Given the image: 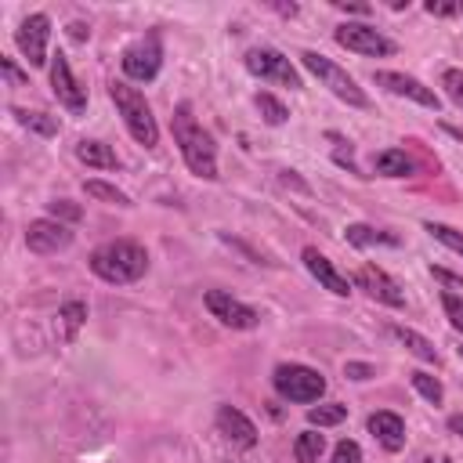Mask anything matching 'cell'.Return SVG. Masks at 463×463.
I'll return each instance as SVG.
<instances>
[{
    "mask_svg": "<svg viewBox=\"0 0 463 463\" xmlns=\"http://www.w3.org/2000/svg\"><path fill=\"white\" fill-rule=\"evenodd\" d=\"M47 37H51V19H47L44 12L26 15V19L19 22V30H15V47L22 51V58H26L33 69L47 65Z\"/></svg>",
    "mask_w": 463,
    "mask_h": 463,
    "instance_id": "9c48e42d",
    "label": "cell"
},
{
    "mask_svg": "<svg viewBox=\"0 0 463 463\" xmlns=\"http://www.w3.org/2000/svg\"><path fill=\"white\" fill-rule=\"evenodd\" d=\"M83 193H87L90 200H102V203H113V207H124V210H127V207H134L127 193H120V189H116V184L95 181V177H90V181H83Z\"/></svg>",
    "mask_w": 463,
    "mask_h": 463,
    "instance_id": "d4e9b609",
    "label": "cell"
},
{
    "mask_svg": "<svg viewBox=\"0 0 463 463\" xmlns=\"http://www.w3.org/2000/svg\"><path fill=\"white\" fill-rule=\"evenodd\" d=\"M344 420H347V406H340V402H326V406H312L308 409V424L312 427H337Z\"/></svg>",
    "mask_w": 463,
    "mask_h": 463,
    "instance_id": "4316f807",
    "label": "cell"
},
{
    "mask_svg": "<svg viewBox=\"0 0 463 463\" xmlns=\"http://www.w3.org/2000/svg\"><path fill=\"white\" fill-rule=\"evenodd\" d=\"M330 463H362V449H358V442H351V438L337 442V449H333V459H330Z\"/></svg>",
    "mask_w": 463,
    "mask_h": 463,
    "instance_id": "d6a6232c",
    "label": "cell"
},
{
    "mask_svg": "<svg viewBox=\"0 0 463 463\" xmlns=\"http://www.w3.org/2000/svg\"><path fill=\"white\" fill-rule=\"evenodd\" d=\"M69 37H73L76 44H83V40H90V26H83V22H73V26H69Z\"/></svg>",
    "mask_w": 463,
    "mask_h": 463,
    "instance_id": "f35d334b",
    "label": "cell"
},
{
    "mask_svg": "<svg viewBox=\"0 0 463 463\" xmlns=\"http://www.w3.org/2000/svg\"><path fill=\"white\" fill-rule=\"evenodd\" d=\"M12 116L26 127V131H33V134H40V138H55L58 134V120L55 116H47V113H30V109H12Z\"/></svg>",
    "mask_w": 463,
    "mask_h": 463,
    "instance_id": "603a6c76",
    "label": "cell"
},
{
    "mask_svg": "<svg viewBox=\"0 0 463 463\" xmlns=\"http://www.w3.org/2000/svg\"><path fill=\"white\" fill-rule=\"evenodd\" d=\"M449 431L463 438V416H449Z\"/></svg>",
    "mask_w": 463,
    "mask_h": 463,
    "instance_id": "ab89813d",
    "label": "cell"
},
{
    "mask_svg": "<svg viewBox=\"0 0 463 463\" xmlns=\"http://www.w3.org/2000/svg\"><path fill=\"white\" fill-rule=\"evenodd\" d=\"M424 232H431L442 246H449L452 253L463 257V232H456V228H449V225H442V221H424Z\"/></svg>",
    "mask_w": 463,
    "mask_h": 463,
    "instance_id": "f1b7e54d",
    "label": "cell"
},
{
    "mask_svg": "<svg viewBox=\"0 0 463 463\" xmlns=\"http://www.w3.org/2000/svg\"><path fill=\"white\" fill-rule=\"evenodd\" d=\"M124 65V76L134 80V83H149L159 76V65H163V44H159V33H149L141 37L138 44H131L120 58Z\"/></svg>",
    "mask_w": 463,
    "mask_h": 463,
    "instance_id": "52a82bcc",
    "label": "cell"
},
{
    "mask_svg": "<svg viewBox=\"0 0 463 463\" xmlns=\"http://www.w3.org/2000/svg\"><path fill=\"white\" fill-rule=\"evenodd\" d=\"M442 87H445V95L456 109H463V69H445L442 73Z\"/></svg>",
    "mask_w": 463,
    "mask_h": 463,
    "instance_id": "4dcf8cb0",
    "label": "cell"
},
{
    "mask_svg": "<svg viewBox=\"0 0 463 463\" xmlns=\"http://www.w3.org/2000/svg\"><path fill=\"white\" fill-rule=\"evenodd\" d=\"M253 102H257V109H261V116H264L268 127H283V124L290 120V109H287L279 99H275V95H268V90H261Z\"/></svg>",
    "mask_w": 463,
    "mask_h": 463,
    "instance_id": "484cf974",
    "label": "cell"
},
{
    "mask_svg": "<svg viewBox=\"0 0 463 463\" xmlns=\"http://www.w3.org/2000/svg\"><path fill=\"white\" fill-rule=\"evenodd\" d=\"M0 69H4L8 83H15V87H19V83H26V73H22V69H19L12 58H4V55H0Z\"/></svg>",
    "mask_w": 463,
    "mask_h": 463,
    "instance_id": "d590c367",
    "label": "cell"
},
{
    "mask_svg": "<svg viewBox=\"0 0 463 463\" xmlns=\"http://www.w3.org/2000/svg\"><path fill=\"white\" fill-rule=\"evenodd\" d=\"M51 90H55L58 106H65L69 113H83V109H87V90H83L80 80L73 76L69 58H65L62 51L51 55Z\"/></svg>",
    "mask_w": 463,
    "mask_h": 463,
    "instance_id": "5bb4252c",
    "label": "cell"
},
{
    "mask_svg": "<svg viewBox=\"0 0 463 463\" xmlns=\"http://www.w3.org/2000/svg\"><path fill=\"white\" fill-rule=\"evenodd\" d=\"M218 431H221L232 445H239V449H253V445H257V427H253V420H250L243 409H236V406H218Z\"/></svg>",
    "mask_w": 463,
    "mask_h": 463,
    "instance_id": "2e32d148",
    "label": "cell"
},
{
    "mask_svg": "<svg viewBox=\"0 0 463 463\" xmlns=\"http://www.w3.org/2000/svg\"><path fill=\"white\" fill-rule=\"evenodd\" d=\"M344 377L362 384V381H369V377H377V369L369 365V362H347V365H344Z\"/></svg>",
    "mask_w": 463,
    "mask_h": 463,
    "instance_id": "e575fe53",
    "label": "cell"
},
{
    "mask_svg": "<svg viewBox=\"0 0 463 463\" xmlns=\"http://www.w3.org/2000/svg\"><path fill=\"white\" fill-rule=\"evenodd\" d=\"M424 463H434V459H424Z\"/></svg>",
    "mask_w": 463,
    "mask_h": 463,
    "instance_id": "ee69618b",
    "label": "cell"
},
{
    "mask_svg": "<svg viewBox=\"0 0 463 463\" xmlns=\"http://www.w3.org/2000/svg\"><path fill=\"white\" fill-rule=\"evenodd\" d=\"M391 333L409 347V355H416L420 362H431V365H438V347L427 340V337H420L416 330H406V326H391Z\"/></svg>",
    "mask_w": 463,
    "mask_h": 463,
    "instance_id": "7402d4cb",
    "label": "cell"
},
{
    "mask_svg": "<svg viewBox=\"0 0 463 463\" xmlns=\"http://www.w3.org/2000/svg\"><path fill=\"white\" fill-rule=\"evenodd\" d=\"M170 131H174V141L181 149V159L184 167H189L196 177L203 181H218V145L210 138V131H203L193 116V106L189 102H181L170 116Z\"/></svg>",
    "mask_w": 463,
    "mask_h": 463,
    "instance_id": "6da1fadb",
    "label": "cell"
},
{
    "mask_svg": "<svg viewBox=\"0 0 463 463\" xmlns=\"http://www.w3.org/2000/svg\"><path fill=\"white\" fill-rule=\"evenodd\" d=\"M333 40L340 47L355 51V55H365V58H388V55H395V44L384 33H377L373 26H365V22H344V26H337L333 30Z\"/></svg>",
    "mask_w": 463,
    "mask_h": 463,
    "instance_id": "ba28073f",
    "label": "cell"
},
{
    "mask_svg": "<svg viewBox=\"0 0 463 463\" xmlns=\"http://www.w3.org/2000/svg\"><path fill=\"white\" fill-rule=\"evenodd\" d=\"M409 384L431 402V406H442V399H445V388H442V381L438 377H431V373H424V369H413L409 373Z\"/></svg>",
    "mask_w": 463,
    "mask_h": 463,
    "instance_id": "83f0119b",
    "label": "cell"
},
{
    "mask_svg": "<svg viewBox=\"0 0 463 463\" xmlns=\"http://www.w3.org/2000/svg\"><path fill=\"white\" fill-rule=\"evenodd\" d=\"M203 304H207V312H210L221 326H228V330H257V326H261V315H257L250 304H243V301H236L232 294H225V290H207Z\"/></svg>",
    "mask_w": 463,
    "mask_h": 463,
    "instance_id": "8fae6325",
    "label": "cell"
},
{
    "mask_svg": "<svg viewBox=\"0 0 463 463\" xmlns=\"http://www.w3.org/2000/svg\"><path fill=\"white\" fill-rule=\"evenodd\" d=\"M438 463H452V459H449V456H445V459H438Z\"/></svg>",
    "mask_w": 463,
    "mask_h": 463,
    "instance_id": "b9f144b4",
    "label": "cell"
},
{
    "mask_svg": "<svg viewBox=\"0 0 463 463\" xmlns=\"http://www.w3.org/2000/svg\"><path fill=\"white\" fill-rule=\"evenodd\" d=\"M76 159L87 167H99V170H120V156L106 145V141H76Z\"/></svg>",
    "mask_w": 463,
    "mask_h": 463,
    "instance_id": "ac0fdd59",
    "label": "cell"
},
{
    "mask_svg": "<svg viewBox=\"0 0 463 463\" xmlns=\"http://www.w3.org/2000/svg\"><path fill=\"white\" fill-rule=\"evenodd\" d=\"M442 308H445V315H449V326H452L456 333H463V297L442 294Z\"/></svg>",
    "mask_w": 463,
    "mask_h": 463,
    "instance_id": "1f68e13d",
    "label": "cell"
},
{
    "mask_svg": "<svg viewBox=\"0 0 463 463\" xmlns=\"http://www.w3.org/2000/svg\"><path fill=\"white\" fill-rule=\"evenodd\" d=\"M369 434H373L388 452H399L406 445V420L399 413H373L369 416Z\"/></svg>",
    "mask_w": 463,
    "mask_h": 463,
    "instance_id": "e0dca14e",
    "label": "cell"
},
{
    "mask_svg": "<svg viewBox=\"0 0 463 463\" xmlns=\"http://www.w3.org/2000/svg\"><path fill=\"white\" fill-rule=\"evenodd\" d=\"M355 287H358V290H365L373 301L388 304V308H406V294H402V287L391 279V275H388L384 268H377V264H362V268L355 271Z\"/></svg>",
    "mask_w": 463,
    "mask_h": 463,
    "instance_id": "4fadbf2b",
    "label": "cell"
},
{
    "mask_svg": "<svg viewBox=\"0 0 463 463\" xmlns=\"http://www.w3.org/2000/svg\"><path fill=\"white\" fill-rule=\"evenodd\" d=\"M344 239L355 246V250H369V246H399V236L384 232V228H373V225H347L344 228Z\"/></svg>",
    "mask_w": 463,
    "mask_h": 463,
    "instance_id": "d6986e66",
    "label": "cell"
},
{
    "mask_svg": "<svg viewBox=\"0 0 463 463\" xmlns=\"http://www.w3.org/2000/svg\"><path fill=\"white\" fill-rule=\"evenodd\" d=\"M431 279H438V283L445 287V294H452V290H463V275H452V271H445V268H434V264H431Z\"/></svg>",
    "mask_w": 463,
    "mask_h": 463,
    "instance_id": "836d02e7",
    "label": "cell"
},
{
    "mask_svg": "<svg viewBox=\"0 0 463 463\" xmlns=\"http://www.w3.org/2000/svg\"><path fill=\"white\" fill-rule=\"evenodd\" d=\"M275 12H279V15H297V4H271Z\"/></svg>",
    "mask_w": 463,
    "mask_h": 463,
    "instance_id": "60d3db41",
    "label": "cell"
},
{
    "mask_svg": "<svg viewBox=\"0 0 463 463\" xmlns=\"http://www.w3.org/2000/svg\"><path fill=\"white\" fill-rule=\"evenodd\" d=\"M427 15H463V4H438V0H431L427 4Z\"/></svg>",
    "mask_w": 463,
    "mask_h": 463,
    "instance_id": "8d00e7d4",
    "label": "cell"
},
{
    "mask_svg": "<svg viewBox=\"0 0 463 463\" xmlns=\"http://www.w3.org/2000/svg\"><path fill=\"white\" fill-rule=\"evenodd\" d=\"M58 333H62V344H73L76 340V333H80V326L87 322V304L83 301H65L62 308H58Z\"/></svg>",
    "mask_w": 463,
    "mask_h": 463,
    "instance_id": "44dd1931",
    "label": "cell"
},
{
    "mask_svg": "<svg viewBox=\"0 0 463 463\" xmlns=\"http://www.w3.org/2000/svg\"><path fill=\"white\" fill-rule=\"evenodd\" d=\"M326 452V438L319 431H301L294 442V456L297 463H319V456Z\"/></svg>",
    "mask_w": 463,
    "mask_h": 463,
    "instance_id": "cb8c5ba5",
    "label": "cell"
},
{
    "mask_svg": "<svg viewBox=\"0 0 463 463\" xmlns=\"http://www.w3.org/2000/svg\"><path fill=\"white\" fill-rule=\"evenodd\" d=\"M275 391H279L287 402H319L326 395V377L319 373V369L312 365H301V362H287L275 369V377H271Z\"/></svg>",
    "mask_w": 463,
    "mask_h": 463,
    "instance_id": "5b68a950",
    "label": "cell"
},
{
    "mask_svg": "<svg viewBox=\"0 0 463 463\" xmlns=\"http://www.w3.org/2000/svg\"><path fill=\"white\" fill-rule=\"evenodd\" d=\"M373 170L381 177H413L416 174V163L402 152V149H384L377 159H373Z\"/></svg>",
    "mask_w": 463,
    "mask_h": 463,
    "instance_id": "ffe728a7",
    "label": "cell"
},
{
    "mask_svg": "<svg viewBox=\"0 0 463 463\" xmlns=\"http://www.w3.org/2000/svg\"><path fill=\"white\" fill-rule=\"evenodd\" d=\"M246 69L257 76V80H268V83H279V87H290V90H301V73L290 65V58L275 47H250L246 51Z\"/></svg>",
    "mask_w": 463,
    "mask_h": 463,
    "instance_id": "8992f818",
    "label": "cell"
},
{
    "mask_svg": "<svg viewBox=\"0 0 463 463\" xmlns=\"http://www.w3.org/2000/svg\"><path fill=\"white\" fill-rule=\"evenodd\" d=\"M301 261H304V268L315 275V279H319L330 294H337V297H347V294H351V279H347V275H340L337 264H333L326 253H319L315 246H304Z\"/></svg>",
    "mask_w": 463,
    "mask_h": 463,
    "instance_id": "9a60e30c",
    "label": "cell"
},
{
    "mask_svg": "<svg viewBox=\"0 0 463 463\" xmlns=\"http://www.w3.org/2000/svg\"><path fill=\"white\" fill-rule=\"evenodd\" d=\"M333 8L337 12H347V15H369V12H373L369 4H347V0H333Z\"/></svg>",
    "mask_w": 463,
    "mask_h": 463,
    "instance_id": "74e56055",
    "label": "cell"
},
{
    "mask_svg": "<svg viewBox=\"0 0 463 463\" xmlns=\"http://www.w3.org/2000/svg\"><path fill=\"white\" fill-rule=\"evenodd\" d=\"M373 83L377 87H384L388 95H399V99H409V102H416V106H424V109H442V99L434 95V87H427V83H420L416 76H406V73H391V69H377L373 73Z\"/></svg>",
    "mask_w": 463,
    "mask_h": 463,
    "instance_id": "30bf717a",
    "label": "cell"
},
{
    "mask_svg": "<svg viewBox=\"0 0 463 463\" xmlns=\"http://www.w3.org/2000/svg\"><path fill=\"white\" fill-rule=\"evenodd\" d=\"M301 65L330 90L333 99H340V102H347V106H355V109H369V95L358 87V80H355L351 73H344L337 62H330L326 55H319V51H301Z\"/></svg>",
    "mask_w": 463,
    "mask_h": 463,
    "instance_id": "277c9868",
    "label": "cell"
},
{
    "mask_svg": "<svg viewBox=\"0 0 463 463\" xmlns=\"http://www.w3.org/2000/svg\"><path fill=\"white\" fill-rule=\"evenodd\" d=\"M87 264L102 283L127 287V283H138L149 271V250L134 239H113V243H102L95 253H90Z\"/></svg>",
    "mask_w": 463,
    "mask_h": 463,
    "instance_id": "7a4b0ae2",
    "label": "cell"
},
{
    "mask_svg": "<svg viewBox=\"0 0 463 463\" xmlns=\"http://www.w3.org/2000/svg\"><path fill=\"white\" fill-rule=\"evenodd\" d=\"M26 246L40 257L47 253H58V250H69L73 246V228L55 221V218H37L26 225Z\"/></svg>",
    "mask_w": 463,
    "mask_h": 463,
    "instance_id": "7c38bea8",
    "label": "cell"
},
{
    "mask_svg": "<svg viewBox=\"0 0 463 463\" xmlns=\"http://www.w3.org/2000/svg\"><path fill=\"white\" fill-rule=\"evenodd\" d=\"M47 214H51L55 221H62V225H76V221H83V207H80V203H73V200H51V203H47Z\"/></svg>",
    "mask_w": 463,
    "mask_h": 463,
    "instance_id": "f546056e",
    "label": "cell"
},
{
    "mask_svg": "<svg viewBox=\"0 0 463 463\" xmlns=\"http://www.w3.org/2000/svg\"><path fill=\"white\" fill-rule=\"evenodd\" d=\"M456 351H459V358H463V344H459V347H456Z\"/></svg>",
    "mask_w": 463,
    "mask_h": 463,
    "instance_id": "7bdbcfd3",
    "label": "cell"
},
{
    "mask_svg": "<svg viewBox=\"0 0 463 463\" xmlns=\"http://www.w3.org/2000/svg\"><path fill=\"white\" fill-rule=\"evenodd\" d=\"M109 99H113L116 113L124 116L127 134H131L138 145L156 149V145H159V124H156L152 106L145 102L141 90H138V87H131V83H124V80H116V83L109 87Z\"/></svg>",
    "mask_w": 463,
    "mask_h": 463,
    "instance_id": "3957f363",
    "label": "cell"
}]
</instances>
